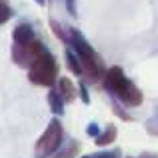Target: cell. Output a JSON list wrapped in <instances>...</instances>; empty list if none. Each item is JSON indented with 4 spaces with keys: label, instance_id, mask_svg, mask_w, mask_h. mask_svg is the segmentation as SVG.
Returning a JSON list of instances; mask_svg holds the SVG:
<instances>
[{
    "label": "cell",
    "instance_id": "cell-1",
    "mask_svg": "<svg viewBox=\"0 0 158 158\" xmlns=\"http://www.w3.org/2000/svg\"><path fill=\"white\" fill-rule=\"evenodd\" d=\"M28 80L44 88H52L58 82V64L48 50H44L38 60L28 68Z\"/></svg>",
    "mask_w": 158,
    "mask_h": 158
},
{
    "label": "cell",
    "instance_id": "cell-2",
    "mask_svg": "<svg viewBox=\"0 0 158 158\" xmlns=\"http://www.w3.org/2000/svg\"><path fill=\"white\" fill-rule=\"evenodd\" d=\"M62 142H64V128H62V122L58 118H52L50 122H48L46 130L42 132V136L38 138L34 150L40 158H48L62 146Z\"/></svg>",
    "mask_w": 158,
    "mask_h": 158
},
{
    "label": "cell",
    "instance_id": "cell-3",
    "mask_svg": "<svg viewBox=\"0 0 158 158\" xmlns=\"http://www.w3.org/2000/svg\"><path fill=\"white\" fill-rule=\"evenodd\" d=\"M46 48L40 40H32L30 44H12V62H14L18 68H30L36 60L40 58Z\"/></svg>",
    "mask_w": 158,
    "mask_h": 158
},
{
    "label": "cell",
    "instance_id": "cell-4",
    "mask_svg": "<svg viewBox=\"0 0 158 158\" xmlns=\"http://www.w3.org/2000/svg\"><path fill=\"white\" fill-rule=\"evenodd\" d=\"M82 62V78L86 82H92V84H98V80H104V74H106V66L102 62V58L98 56L96 52H92L90 56L80 58ZM80 78V80H82Z\"/></svg>",
    "mask_w": 158,
    "mask_h": 158
},
{
    "label": "cell",
    "instance_id": "cell-5",
    "mask_svg": "<svg viewBox=\"0 0 158 158\" xmlns=\"http://www.w3.org/2000/svg\"><path fill=\"white\" fill-rule=\"evenodd\" d=\"M128 82H130V80L126 78V74H124V70L120 68V66H110V68L106 70V74H104V80H102V84H104V88H106L110 94L118 96V94L122 92L124 88H126Z\"/></svg>",
    "mask_w": 158,
    "mask_h": 158
},
{
    "label": "cell",
    "instance_id": "cell-6",
    "mask_svg": "<svg viewBox=\"0 0 158 158\" xmlns=\"http://www.w3.org/2000/svg\"><path fill=\"white\" fill-rule=\"evenodd\" d=\"M116 98H118L122 104H126V106H140V104H142V100H144V96H142V92H140V88H138V86H136L132 80L128 82L126 88H124Z\"/></svg>",
    "mask_w": 158,
    "mask_h": 158
},
{
    "label": "cell",
    "instance_id": "cell-7",
    "mask_svg": "<svg viewBox=\"0 0 158 158\" xmlns=\"http://www.w3.org/2000/svg\"><path fill=\"white\" fill-rule=\"evenodd\" d=\"M12 40H14V44H30L32 40H36L34 38V30H32V26L28 22H22V24H18V26L12 30Z\"/></svg>",
    "mask_w": 158,
    "mask_h": 158
},
{
    "label": "cell",
    "instance_id": "cell-8",
    "mask_svg": "<svg viewBox=\"0 0 158 158\" xmlns=\"http://www.w3.org/2000/svg\"><path fill=\"white\" fill-rule=\"evenodd\" d=\"M56 88H58V92L62 94L64 102H74V98L78 96V88L74 86V82L70 80L68 76H60V78H58Z\"/></svg>",
    "mask_w": 158,
    "mask_h": 158
},
{
    "label": "cell",
    "instance_id": "cell-9",
    "mask_svg": "<svg viewBox=\"0 0 158 158\" xmlns=\"http://www.w3.org/2000/svg\"><path fill=\"white\" fill-rule=\"evenodd\" d=\"M80 154V142L74 138H68L66 142H62V146L52 154V158H76Z\"/></svg>",
    "mask_w": 158,
    "mask_h": 158
},
{
    "label": "cell",
    "instance_id": "cell-10",
    "mask_svg": "<svg viewBox=\"0 0 158 158\" xmlns=\"http://www.w3.org/2000/svg\"><path fill=\"white\" fill-rule=\"evenodd\" d=\"M64 60H66V66L68 70L74 74V76H80L82 78V62H80V56L72 50V48H66L64 50Z\"/></svg>",
    "mask_w": 158,
    "mask_h": 158
},
{
    "label": "cell",
    "instance_id": "cell-11",
    "mask_svg": "<svg viewBox=\"0 0 158 158\" xmlns=\"http://www.w3.org/2000/svg\"><path fill=\"white\" fill-rule=\"evenodd\" d=\"M116 136H118V128H116V124H108L104 130L94 138V144H96V146H108V144H112L116 140Z\"/></svg>",
    "mask_w": 158,
    "mask_h": 158
},
{
    "label": "cell",
    "instance_id": "cell-12",
    "mask_svg": "<svg viewBox=\"0 0 158 158\" xmlns=\"http://www.w3.org/2000/svg\"><path fill=\"white\" fill-rule=\"evenodd\" d=\"M64 98H62V94L58 92V88H50V92H48V106H50V110L54 112L56 116H62L64 114Z\"/></svg>",
    "mask_w": 158,
    "mask_h": 158
},
{
    "label": "cell",
    "instance_id": "cell-13",
    "mask_svg": "<svg viewBox=\"0 0 158 158\" xmlns=\"http://www.w3.org/2000/svg\"><path fill=\"white\" fill-rule=\"evenodd\" d=\"M50 30L56 34V38L58 40H62L64 44H68V26H62L58 20H50Z\"/></svg>",
    "mask_w": 158,
    "mask_h": 158
},
{
    "label": "cell",
    "instance_id": "cell-14",
    "mask_svg": "<svg viewBox=\"0 0 158 158\" xmlns=\"http://www.w3.org/2000/svg\"><path fill=\"white\" fill-rule=\"evenodd\" d=\"M144 128H146V132H148L150 136H158V110H156L154 114H152L150 118L146 120Z\"/></svg>",
    "mask_w": 158,
    "mask_h": 158
},
{
    "label": "cell",
    "instance_id": "cell-15",
    "mask_svg": "<svg viewBox=\"0 0 158 158\" xmlns=\"http://www.w3.org/2000/svg\"><path fill=\"white\" fill-rule=\"evenodd\" d=\"M10 18H12V8L8 6L4 0H0V24L8 22Z\"/></svg>",
    "mask_w": 158,
    "mask_h": 158
},
{
    "label": "cell",
    "instance_id": "cell-16",
    "mask_svg": "<svg viewBox=\"0 0 158 158\" xmlns=\"http://www.w3.org/2000/svg\"><path fill=\"white\" fill-rule=\"evenodd\" d=\"M120 156V150L116 148V150H108V152H98V154H90L88 158H116Z\"/></svg>",
    "mask_w": 158,
    "mask_h": 158
},
{
    "label": "cell",
    "instance_id": "cell-17",
    "mask_svg": "<svg viewBox=\"0 0 158 158\" xmlns=\"http://www.w3.org/2000/svg\"><path fill=\"white\" fill-rule=\"evenodd\" d=\"M112 112H114L118 118H122V120H132V116L126 114V112L122 110V106H120V104H112Z\"/></svg>",
    "mask_w": 158,
    "mask_h": 158
},
{
    "label": "cell",
    "instance_id": "cell-18",
    "mask_svg": "<svg viewBox=\"0 0 158 158\" xmlns=\"http://www.w3.org/2000/svg\"><path fill=\"white\" fill-rule=\"evenodd\" d=\"M78 96L82 98V102L84 104H90V94H88V90H86V86L80 82V86H78Z\"/></svg>",
    "mask_w": 158,
    "mask_h": 158
},
{
    "label": "cell",
    "instance_id": "cell-19",
    "mask_svg": "<svg viewBox=\"0 0 158 158\" xmlns=\"http://www.w3.org/2000/svg\"><path fill=\"white\" fill-rule=\"evenodd\" d=\"M100 132H102V130L98 128V124H94V122H92V124H88V128H86V134L92 136V138H96V136L100 134Z\"/></svg>",
    "mask_w": 158,
    "mask_h": 158
},
{
    "label": "cell",
    "instance_id": "cell-20",
    "mask_svg": "<svg viewBox=\"0 0 158 158\" xmlns=\"http://www.w3.org/2000/svg\"><path fill=\"white\" fill-rule=\"evenodd\" d=\"M66 2V10H68V14L70 16H74V18H76V0H64Z\"/></svg>",
    "mask_w": 158,
    "mask_h": 158
},
{
    "label": "cell",
    "instance_id": "cell-21",
    "mask_svg": "<svg viewBox=\"0 0 158 158\" xmlns=\"http://www.w3.org/2000/svg\"><path fill=\"white\" fill-rule=\"evenodd\" d=\"M140 158H158V154H154V152H142Z\"/></svg>",
    "mask_w": 158,
    "mask_h": 158
},
{
    "label": "cell",
    "instance_id": "cell-22",
    "mask_svg": "<svg viewBox=\"0 0 158 158\" xmlns=\"http://www.w3.org/2000/svg\"><path fill=\"white\" fill-rule=\"evenodd\" d=\"M36 4H38V6H44V4H46V0H34Z\"/></svg>",
    "mask_w": 158,
    "mask_h": 158
}]
</instances>
